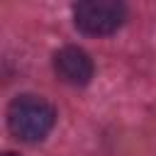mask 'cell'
<instances>
[{
    "label": "cell",
    "mask_w": 156,
    "mask_h": 156,
    "mask_svg": "<svg viewBox=\"0 0 156 156\" xmlns=\"http://www.w3.org/2000/svg\"><path fill=\"white\" fill-rule=\"evenodd\" d=\"M54 68H56V76L71 85H85L93 78V61L78 46H66V49L56 51Z\"/></svg>",
    "instance_id": "obj_3"
},
{
    "label": "cell",
    "mask_w": 156,
    "mask_h": 156,
    "mask_svg": "<svg viewBox=\"0 0 156 156\" xmlns=\"http://www.w3.org/2000/svg\"><path fill=\"white\" fill-rule=\"evenodd\" d=\"M124 15H127L124 5L112 0H90V2H78L73 7L76 27L93 37L112 34L115 29H119V24L124 22Z\"/></svg>",
    "instance_id": "obj_2"
},
{
    "label": "cell",
    "mask_w": 156,
    "mask_h": 156,
    "mask_svg": "<svg viewBox=\"0 0 156 156\" xmlns=\"http://www.w3.org/2000/svg\"><path fill=\"white\" fill-rule=\"evenodd\" d=\"M54 119H56L54 107L37 95H22L12 100L7 110V124L12 134L20 136L22 141H41L51 132Z\"/></svg>",
    "instance_id": "obj_1"
},
{
    "label": "cell",
    "mask_w": 156,
    "mask_h": 156,
    "mask_svg": "<svg viewBox=\"0 0 156 156\" xmlns=\"http://www.w3.org/2000/svg\"><path fill=\"white\" fill-rule=\"evenodd\" d=\"M5 156H12V154H5Z\"/></svg>",
    "instance_id": "obj_4"
}]
</instances>
